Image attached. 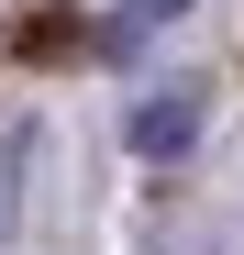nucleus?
<instances>
[{"mask_svg":"<svg viewBox=\"0 0 244 255\" xmlns=\"http://www.w3.org/2000/svg\"><path fill=\"white\" fill-rule=\"evenodd\" d=\"M122 144H133V155H155V166H167V155H189V144H200V78H189V89H155V100H133Z\"/></svg>","mask_w":244,"mask_h":255,"instance_id":"1","label":"nucleus"},{"mask_svg":"<svg viewBox=\"0 0 244 255\" xmlns=\"http://www.w3.org/2000/svg\"><path fill=\"white\" fill-rule=\"evenodd\" d=\"M189 11V0H122V11H111V45H133V33H155V22H178Z\"/></svg>","mask_w":244,"mask_h":255,"instance_id":"2","label":"nucleus"}]
</instances>
